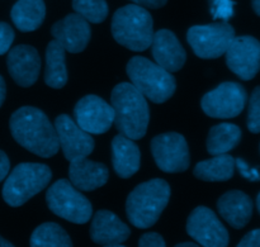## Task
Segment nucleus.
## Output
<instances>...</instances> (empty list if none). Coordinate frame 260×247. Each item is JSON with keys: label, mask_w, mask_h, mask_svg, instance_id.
I'll return each mask as SVG.
<instances>
[{"label": "nucleus", "mask_w": 260, "mask_h": 247, "mask_svg": "<svg viewBox=\"0 0 260 247\" xmlns=\"http://www.w3.org/2000/svg\"><path fill=\"white\" fill-rule=\"evenodd\" d=\"M12 136L18 144L41 157L55 156L58 138L55 126L41 109L22 107L12 114L9 121Z\"/></svg>", "instance_id": "obj_1"}, {"label": "nucleus", "mask_w": 260, "mask_h": 247, "mask_svg": "<svg viewBox=\"0 0 260 247\" xmlns=\"http://www.w3.org/2000/svg\"><path fill=\"white\" fill-rule=\"evenodd\" d=\"M111 103L114 109L113 123L119 133L131 139L142 138L150 121L146 98L131 83H121L112 90Z\"/></svg>", "instance_id": "obj_2"}, {"label": "nucleus", "mask_w": 260, "mask_h": 247, "mask_svg": "<svg viewBox=\"0 0 260 247\" xmlns=\"http://www.w3.org/2000/svg\"><path fill=\"white\" fill-rule=\"evenodd\" d=\"M170 199V185L162 179H151L137 185L126 202L129 222L137 228H150L157 222Z\"/></svg>", "instance_id": "obj_3"}, {"label": "nucleus", "mask_w": 260, "mask_h": 247, "mask_svg": "<svg viewBox=\"0 0 260 247\" xmlns=\"http://www.w3.org/2000/svg\"><path fill=\"white\" fill-rule=\"evenodd\" d=\"M113 38L135 52L146 51L154 37V22L147 9L137 4L126 5L116 10L112 18Z\"/></svg>", "instance_id": "obj_4"}, {"label": "nucleus", "mask_w": 260, "mask_h": 247, "mask_svg": "<svg viewBox=\"0 0 260 247\" xmlns=\"http://www.w3.org/2000/svg\"><path fill=\"white\" fill-rule=\"evenodd\" d=\"M126 71L132 85L152 103H164L175 93L177 81L172 73L149 58L135 56L127 63Z\"/></svg>", "instance_id": "obj_5"}, {"label": "nucleus", "mask_w": 260, "mask_h": 247, "mask_svg": "<svg viewBox=\"0 0 260 247\" xmlns=\"http://www.w3.org/2000/svg\"><path fill=\"white\" fill-rule=\"evenodd\" d=\"M52 171L45 164L22 162L13 169L3 187V199L10 207H20L46 189Z\"/></svg>", "instance_id": "obj_6"}, {"label": "nucleus", "mask_w": 260, "mask_h": 247, "mask_svg": "<svg viewBox=\"0 0 260 247\" xmlns=\"http://www.w3.org/2000/svg\"><path fill=\"white\" fill-rule=\"evenodd\" d=\"M46 202L51 212L76 225L89 222L93 207L73 184L66 179L53 183L46 193Z\"/></svg>", "instance_id": "obj_7"}, {"label": "nucleus", "mask_w": 260, "mask_h": 247, "mask_svg": "<svg viewBox=\"0 0 260 247\" xmlns=\"http://www.w3.org/2000/svg\"><path fill=\"white\" fill-rule=\"evenodd\" d=\"M235 38V29L228 22L193 25L187 32V41L193 52L201 58L210 60L225 55Z\"/></svg>", "instance_id": "obj_8"}, {"label": "nucleus", "mask_w": 260, "mask_h": 247, "mask_svg": "<svg viewBox=\"0 0 260 247\" xmlns=\"http://www.w3.org/2000/svg\"><path fill=\"white\" fill-rule=\"evenodd\" d=\"M246 98L248 95L243 85L234 81H226L205 94L201 100V107L203 112L212 118H235L245 108Z\"/></svg>", "instance_id": "obj_9"}, {"label": "nucleus", "mask_w": 260, "mask_h": 247, "mask_svg": "<svg viewBox=\"0 0 260 247\" xmlns=\"http://www.w3.org/2000/svg\"><path fill=\"white\" fill-rule=\"evenodd\" d=\"M151 152L157 167L161 171L183 172L189 167L190 155L188 144L182 134L168 132L154 137L151 141Z\"/></svg>", "instance_id": "obj_10"}, {"label": "nucleus", "mask_w": 260, "mask_h": 247, "mask_svg": "<svg viewBox=\"0 0 260 247\" xmlns=\"http://www.w3.org/2000/svg\"><path fill=\"white\" fill-rule=\"evenodd\" d=\"M187 233L205 247H226L229 245V232L213 210L207 207L193 209L187 221Z\"/></svg>", "instance_id": "obj_11"}, {"label": "nucleus", "mask_w": 260, "mask_h": 247, "mask_svg": "<svg viewBox=\"0 0 260 247\" xmlns=\"http://www.w3.org/2000/svg\"><path fill=\"white\" fill-rule=\"evenodd\" d=\"M226 63L243 80H251L260 71V42L251 36L235 37L226 51Z\"/></svg>", "instance_id": "obj_12"}, {"label": "nucleus", "mask_w": 260, "mask_h": 247, "mask_svg": "<svg viewBox=\"0 0 260 247\" xmlns=\"http://www.w3.org/2000/svg\"><path fill=\"white\" fill-rule=\"evenodd\" d=\"M75 121L80 128L90 134L106 133L114 122V109L103 98L86 95L74 108Z\"/></svg>", "instance_id": "obj_13"}, {"label": "nucleus", "mask_w": 260, "mask_h": 247, "mask_svg": "<svg viewBox=\"0 0 260 247\" xmlns=\"http://www.w3.org/2000/svg\"><path fill=\"white\" fill-rule=\"evenodd\" d=\"M55 129L58 145L68 161L88 157L93 152L95 146L93 137L80 128L68 114H61L55 119Z\"/></svg>", "instance_id": "obj_14"}, {"label": "nucleus", "mask_w": 260, "mask_h": 247, "mask_svg": "<svg viewBox=\"0 0 260 247\" xmlns=\"http://www.w3.org/2000/svg\"><path fill=\"white\" fill-rule=\"evenodd\" d=\"M7 66L13 80L22 88H29L37 81L41 70L38 51L28 45H19L9 51Z\"/></svg>", "instance_id": "obj_15"}, {"label": "nucleus", "mask_w": 260, "mask_h": 247, "mask_svg": "<svg viewBox=\"0 0 260 247\" xmlns=\"http://www.w3.org/2000/svg\"><path fill=\"white\" fill-rule=\"evenodd\" d=\"M53 38L62 45L65 51L79 53L84 51L90 41L91 30L89 22L78 13L68 14L51 28Z\"/></svg>", "instance_id": "obj_16"}, {"label": "nucleus", "mask_w": 260, "mask_h": 247, "mask_svg": "<svg viewBox=\"0 0 260 247\" xmlns=\"http://www.w3.org/2000/svg\"><path fill=\"white\" fill-rule=\"evenodd\" d=\"M131 235L128 226L122 222L113 212L98 210L90 226V238L101 246H123Z\"/></svg>", "instance_id": "obj_17"}, {"label": "nucleus", "mask_w": 260, "mask_h": 247, "mask_svg": "<svg viewBox=\"0 0 260 247\" xmlns=\"http://www.w3.org/2000/svg\"><path fill=\"white\" fill-rule=\"evenodd\" d=\"M150 47L155 62L169 73L179 71L184 66L187 52L172 30L160 29L155 32Z\"/></svg>", "instance_id": "obj_18"}, {"label": "nucleus", "mask_w": 260, "mask_h": 247, "mask_svg": "<svg viewBox=\"0 0 260 247\" xmlns=\"http://www.w3.org/2000/svg\"><path fill=\"white\" fill-rule=\"evenodd\" d=\"M69 178L76 189L91 192L107 184L109 178L108 167L102 162L80 157L70 161Z\"/></svg>", "instance_id": "obj_19"}, {"label": "nucleus", "mask_w": 260, "mask_h": 247, "mask_svg": "<svg viewBox=\"0 0 260 247\" xmlns=\"http://www.w3.org/2000/svg\"><path fill=\"white\" fill-rule=\"evenodd\" d=\"M221 217L236 230L245 227L253 215V200L240 190L225 193L217 202Z\"/></svg>", "instance_id": "obj_20"}, {"label": "nucleus", "mask_w": 260, "mask_h": 247, "mask_svg": "<svg viewBox=\"0 0 260 247\" xmlns=\"http://www.w3.org/2000/svg\"><path fill=\"white\" fill-rule=\"evenodd\" d=\"M112 164L114 171L122 179H128L136 174L141 165L139 146L128 137L117 134L112 141Z\"/></svg>", "instance_id": "obj_21"}, {"label": "nucleus", "mask_w": 260, "mask_h": 247, "mask_svg": "<svg viewBox=\"0 0 260 247\" xmlns=\"http://www.w3.org/2000/svg\"><path fill=\"white\" fill-rule=\"evenodd\" d=\"M46 5L43 0H18L12 8L10 18L20 32H33L45 20Z\"/></svg>", "instance_id": "obj_22"}, {"label": "nucleus", "mask_w": 260, "mask_h": 247, "mask_svg": "<svg viewBox=\"0 0 260 247\" xmlns=\"http://www.w3.org/2000/svg\"><path fill=\"white\" fill-rule=\"evenodd\" d=\"M45 83L53 89L63 88L68 83L65 48L56 40L51 41L46 48Z\"/></svg>", "instance_id": "obj_23"}, {"label": "nucleus", "mask_w": 260, "mask_h": 247, "mask_svg": "<svg viewBox=\"0 0 260 247\" xmlns=\"http://www.w3.org/2000/svg\"><path fill=\"white\" fill-rule=\"evenodd\" d=\"M235 172V159L228 154L216 155L213 159L196 165L193 174L203 182H228Z\"/></svg>", "instance_id": "obj_24"}, {"label": "nucleus", "mask_w": 260, "mask_h": 247, "mask_svg": "<svg viewBox=\"0 0 260 247\" xmlns=\"http://www.w3.org/2000/svg\"><path fill=\"white\" fill-rule=\"evenodd\" d=\"M241 136V129L236 124L221 123L212 127L207 137L208 154L212 156L228 154L240 144Z\"/></svg>", "instance_id": "obj_25"}, {"label": "nucleus", "mask_w": 260, "mask_h": 247, "mask_svg": "<svg viewBox=\"0 0 260 247\" xmlns=\"http://www.w3.org/2000/svg\"><path fill=\"white\" fill-rule=\"evenodd\" d=\"M32 247H71L70 236L57 223H42L33 231L29 241Z\"/></svg>", "instance_id": "obj_26"}, {"label": "nucleus", "mask_w": 260, "mask_h": 247, "mask_svg": "<svg viewBox=\"0 0 260 247\" xmlns=\"http://www.w3.org/2000/svg\"><path fill=\"white\" fill-rule=\"evenodd\" d=\"M75 13L89 23H102L108 15V4L106 0H73Z\"/></svg>", "instance_id": "obj_27"}, {"label": "nucleus", "mask_w": 260, "mask_h": 247, "mask_svg": "<svg viewBox=\"0 0 260 247\" xmlns=\"http://www.w3.org/2000/svg\"><path fill=\"white\" fill-rule=\"evenodd\" d=\"M246 124L251 133H260V85L256 86L251 93Z\"/></svg>", "instance_id": "obj_28"}, {"label": "nucleus", "mask_w": 260, "mask_h": 247, "mask_svg": "<svg viewBox=\"0 0 260 247\" xmlns=\"http://www.w3.org/2000/svg\"><path fill=\"white\" fill-rule=\"evenodd\" d=\"M212 14L213 18H221L228 20L234 14L233 0H212Z\"/></svg>", "instance_id": "obj_29"}, {"label": "nucleus", "mask_w": 260, "mask_h": 247, "mask_svg": "<svg viewBox=\"0 0 260 247\" xmlns=\"http://www.w3.org/2000/svg\"><path fill=\"white\" fill-rule=\"evenodd\" d=\"M13 41H14V30L8 23L0 22V56L7 53L10 50Z\"/></svg>", "instance_id": "obj_30"}, {"label": "nucleus", "mask_w": 260, "mask_h": 247, "mask_svg": "<svg viewBox=\"0 0 260 247\" xmlns=\"http://www.w3.org/2000/svg\"><path fill=\"white\" fill-rule=\"evenodd\" d=\"M235 167H238L239 172L243 178L249 182H260V172L258 169H250L249 165L243 159L235 160Z\"/></svg>", "instance_id": "obj_31"}, {"label": "nucleus", "mask_w": 260, "mask_h": 247, "mask_svg": "<svg viewBox=\"0 0 260 247\" xmlns=\"http://www.w3.org/2000/svg\"><path fill=\"white\" fill-rule=\"evenodd\" d=\"M139 245L141 247H165V240L156 232H147L140 237Z\"/></svg>", "instance_id": "obj_32"}, {"label": "nucleus", "mask_w": 260, "mask_h": 247, "mask_svg": "<svg viewBox=\"0 0 260 247\" xmlns=\"http://www.w3.org/2000/svg\"><path fill=\"white\" fill-rule=\"evenodd\" d=\"M239 247H260V228L246 233L239 242Z\"/></svg>", "instance_id": "obj_33"}, {"label": "nucleus", "mask_w": 260, "mask_h": 247, "mask_svg": "<svg viewBox=\"0 0 260 247\" xmlns=\"http://www.w3.org/2000/svg\"><path fill=\"white\" fill-rule=\"evenodd\" d=\"M10 170V161L8 159L7 154L0 150V183L7 178L8 172Z\"/></svg>", "instance_id": "obj_34"}, {"label": "nucleus", "mask_w": 260, "mask_h": 247, "mask_svg": "<svg viewBox=\"0 0 260 247\" xmlns=\"http://www.w3.org/2000/svg\"><path fill=\"white\" fill-rule=\"evenodd\" d=\"M135 4L144 8H150V9H159L167 4L168 0H131Z\"/></svg>", "instance_id": "obj_35"}, {"label": "nucleus", "mask_w": 260, "mask_h": 247, "mask_svg": "<svg viewBox=\"0 0 260 247\" xmlns=\"http://www.w3.org/2000/svg\"><path fill=\"white\" fill-rule=\"evenodd\" d=\"M5 95H7V85H5V81L3 79V76L0 75V108H2L3 103L5 100Z\"/></svg>", "instance_id": "obj_36"}, {"label": "nucleus", "mask_w": 260, "mask_h": 247, "mask_svg": "<svg viewBox=\"0 0 260 247\" xmlns=\"http://www.w3.org/2000/svg\"><path fill=\"white\" fill-rule=\"evenodd\" d=\"M251 4H253L254 12L260 17V0H251Z\"/></svg>", "instance_id": "obj_37"}, {"label": "nucleus", "mask_w": 260, "mask_h": 247, "mask_svg": "<svg viewBox=\"0 0 260 247\" xmlns=\"http://www.w3.org/2000/svg\"><path fill=\"white\" fill-rule=\"evenodd\" d=\"M12 246H13V243H10L9 241L5 240L4 237H2V236H0V247H12Z\"/></svg>", "instance_id": "obj_38"}, {"label": "nucleus", "mask_w": 260, "mask_h": 247, "mask_svg": "<svg viewBox=\"0 0 260 247\" xmlns=\"http://www.w3.org/2000/svg\"><path fill=\"white\" fill-rule=\"evenodd\" d=\"M178 247H196L198 246V243H194V242H180L177 245Z\"/></svg>", "instance_id": "obj_39"}, {"label": "nucleus", "mask_w": 260, "mask_h": 247, "mask_svg": "<svg viewBox=\"0 0 260 247\" xmlns=\"http://www.w3.org/2000/svg\"><path fill=\"white\" fill-rule=\"evenodd\" d=\"M256 207H258V210L260 213V193L258 194V198H256Z\"/></svg>", "instance_id": "obj_40"}]
</instances>
